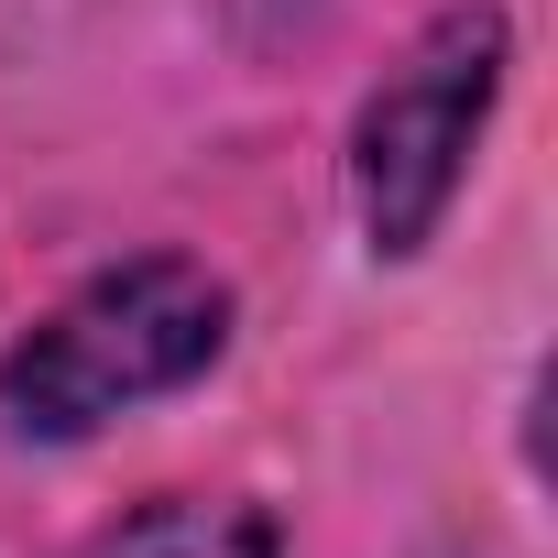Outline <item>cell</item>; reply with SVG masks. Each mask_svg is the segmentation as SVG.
Segmentation results:
<instances>
[{
	"instance_id": "cell-1",
	"label": "cell",
	"mask_w": 558,
	"mask_h": 558,
	"mask_svg": "<svg viewBox=\"0 0 558 558\" xmlns=\"http://www.w3.org/2000/svg\"><path fill=\"white\" fill-rule=\"evenodd\" d=\"M219 351H230V286L186 252H132L0 351V416L23 438H88L197 384Z\"/></svg>"
},
{
	"instance_id": "cell-2",
	"label": "cell",
	"mask_w": 558,
	"mask_h": 558,
	"mask_svg": "<svg viewBox=\"0 0 558 558\" xmlns=\"http://www.w3.org/2000/svg\"><path fill=\"white\" fill-rule=\"evenodd\" d=\"M493 99H504V12L493 0L438 12L384 66V88L351 121V208H362V241L384 263L427 252V230L449 219V197L471 175V143H482Z\"/></svg>"
},
{
	"instance_id": "cell-3",
	"label": "cell",
	"mask_w": 558,
	"mask_h": 558,
	"mask_svg": "<svg viewBox=\"0 0 558 558\" xmlns=\"http://www.w3.org/2000/svg\"><path fill=\"white\" fill-rule=\"evenodd\" d=\"M77 558H274V514L263 504H208V493H165L143 514H121L110 536H88Z\"/></svg>"
}]
</instances>
